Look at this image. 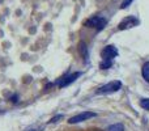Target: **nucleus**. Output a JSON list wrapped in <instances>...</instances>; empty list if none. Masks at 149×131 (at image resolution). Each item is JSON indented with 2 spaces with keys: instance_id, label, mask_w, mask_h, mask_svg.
Masks as SVG:
<instances>
[{
  "instance_id": "2eb2a0df",
  "label": "nucleus",
  "mask_w": 149,
  "mask_h": 131,
  "mask_svg": "<svg viewBox=\"0 0 149 131\" xmlns=\"http://www.w3.org/2000/svg\"><path fill=\"white\" fill-rule=\"evenodd\" d=\"M92 131H101V130H92Z\"/></svg>"
},
{
  "instance_id": "1a4fd4ad",
  "label": "nucleus",
  "mask_w": 149,
  "mask_h": 131,
  "mask_svg": "<svg viewBox=\"0 0 149 131\" xmlns=\"http://www.w3.org/2000/svg\"><path fill=\"white\" fill-rule=\"evenodd\" d=\"M111 66H113V60L102 59V62L100 63V68H101V69H109Z\"/></svg>"
},
{
  "instance_id": "ddd939ff",
  "label": "nucleus",
  "mask_w": 149,
  "mask_h": 131,
  "mask_svg": "<svg viewBox=\"0 0 149 131\" xmlns=\"http://www.w3.org/2000/svg\"><path fill=\"white\" fill-rule=\"evenodd\" d=\"M62 118H63V116H62V114H60V116H58V117H54V118H52L50 122H51V123H54V122H58V121H59V119H62Z\"/></svg>"
},
{
  "instance_id": "9d476101",
  "label": "nucleus",
  "mask_w": 149,
  "mask_h": 131,
  "mask_svg": "<svg viewBox=\"0 0 149 131\" xmlns=\"http://www.w3.org/2000/svg\"><path fill=\"white\" fill-rule=\"evenodd\" d=\"M107 131H124V127H123V125H120V123H115V125L109 126Z\"/></svg>"
},
{
  "instance_id": "4468645a",
  "label": "nucleus",
  "mask_w": 149,
  "mask_h": 131,
  "mask_svg": "<svg viewBox=\"0 0 149 131\" xmlns=\"http://www.w3.org/2000/svg\"><path fill=\"white\" fill-rule=\"evenodd\" d=\"M12 101H13V102H17V101H18V97H17V96H13V97H12Z\"/></svg>"
},
{
  "instance_id": "39448f33",
  "label": "nucleus",
  "mask_w": 149,
  "mask_h": 131,
  "mask_svg": "<svg viewBox=\"0 0 149 131\" xmlns=\"http://www.w3.org/2000/svg\"><path fill=\"white\" fill-rule=\"evenodd\" d=\"M101 57L102 59H107V60H113L114 58L118 57V50H116L115 46L113 45H109V46H105L101 51Z\"/></svg>"
},
{
  "instance_id": "f03ea898",
  "label": "nucleus",
  "mask_w": 149,
  "mask_h": 131,
  "mask_svg": "<svg viewBox=\"0 0 149 131\" xmlns=\"http://www.w3.org/2000/svg\"><path fill=\"white\" fill-rule=\"evenodd\" d=\"M106 24H107V20L105 17H101V16H94V17H90L89 20L85 21V26L94 28L97 30H102L106 26Z\"/></svg>"
},
{
  "instance_id": "6e6552de",
  "label": "nucleus",
  "mask_w": 149,
  "mask_h": 131,
  "mask_svg": "<svg viewBox=\"0 0 149 131\" xmlns=\"http://www.w3.org/2000/svg\"><path fill=\"white\" fill-rule=\"evenodd\" d=\"M141 74H143V77L147 83H149V62H145L144 66L141 68Z\"/></svg>"
},
{
  "instance_id": "7ed1b4c3",
  "label": "nucleus",
  "mask_w": 149,
  "mask_h": 131,
  "mask_svg": "<svg viewBox=\"0 0 149 131\" xmlns=\"http://www.w3.org/2000/svg\"><path fill=\"white\" fill-rule=\"evenodd\" d=\"M80 76H81V72H73V74H70V75H67V76H63L62 79H59L56 81V84L59 88L68 87V85L72 84L76 79H79Z\"/></svg>"
},
{
  "instance_id": "0eeeda50",
  "label": "nucleus",
  "mask_w": 149,
  "mask_h": 131,
  "mask_svg": "<svg viewBox=\"0 0 149 131\" xmlns=\"http://www.w3.org/2000/svg\"><path fill=\"white\" fill-rule=\"evenodd\" d=\"M79 53L82 55L84 60L86 62L88 58H89V55H88V47H86V45H85V42H80L79 43Z\"/></svg>"
},
{
  "instance_id": "20e7f679",
  "label": "nucleus",
  "mask_w": 149,
  "mask_h": 131,
  "mask_svg": "<svg viewBox=\"0 0 149 131\" xmlns=\"http://www.w3.org/2000/svg\"><path fill=\"white\" fill-rule=\"evenodd\" d=\"M95 116H97V114L93 113V111H82V113L77 114V116H74L72 118L68 119V123L74 125V123H79V122H84V121H86V119L94 118Z\"/></svg>"
},
{
  "instance_id": "f257e3e1",
  "label": "nucleus",
  "mask_w": 149,
  "mask_h": 131,
  "mask_svg": "<svg viewBox=\"0 0 149 131\" xmlns=\"http://www.w3.org/2000/svg\"><path fill=\"white\" fill-rule=\"evenodd\" d=\"M122 88V83L120 80H114V81H110L107 84L102 85L101 88L97 89V95H111V93L118 92L119 89Z\"/></svg>"
},
{
  "instance_id": "f8f14e48",
  "label": "nucleus",
  "mask_w": 149,
  "mask_h": 131,
  "mask_svg": "<svg viewBox=\"0 0 149 131\" xmlns=\"http://www.w3.org/2000/svg\"><path fill=\"white\" fill-rule=\"evenodd\" d=\"M131 1H132V0H124V1H123V4L120 5V8H122V9H124V8H127V7H128V5H130V3H131Z\"/></svg>"
},
{
  "instance_id": "9b49d317",
  "label": "nucleus",
  "mask_w": 149,
  "mask_h": 131,
  "mask_svg": "<svg viewBox=\"0 0 149 131\" xmlns=\"http://www.w3.org/2000/svg\"><path fill=\"white\" fill-rule=\"evenodd\" d=\"M140 106L145 110H149V98H141L140 100Z\"/></svg>"
},
{
  "instance_id": "423d86ee",
  "label": "nucleus",
  "mask_w": 149,
  "mask_h": 131,
  "mask_svg": "<svg viewBox=\"0 0 149 131\" xmlns=\"http://www.w3.org/2000/svg\"><path fill=\"white\" fill-rule=\"evenodd\" d=\"M140 21L137 20L136 17H134V16H130V17H126L122 22H119L118 25V29L119 30H126V29H130V28H134V26L139 25Z\"/></svg>"
}]
</instances>
